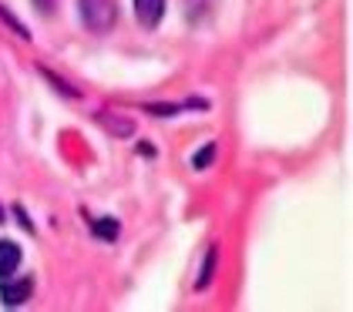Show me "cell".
Instances as JSON below:
<instances>
[{
  "label": "cell",
  "mask_w": 353,
  "mask_h": 312,
  "mask_svg": "<svg viewBox=\"0 0 353 312\" xmlns=\"http://www.w3.org/2000/svg\"><path fill=\"white\" fill-rule=\"evenodd\" d=\"M78 14L91 34H105L118 21V0H78Z\"/></svg>",
  "instance_id": "obj_1"
},
{
  "label": "cell",
  "mask_w": 353,
  "mask_h": 312,
  "mask_svg": "<svg viewBox=\"0 0 353 312\" xmlns=\"http://www.w3.org/2000/svg\"><path fill=\"white\" fill-rule=\"evenodd\" d=\"M98 125L108 131L111 138H132L135 134V121L125 118V114H118V111H101L98 114Z\"/></svg>",
  "instance_id": "obj_2"
},
{
  "label": "cell",
  "mask_w": 353,
  "mask_h": 312,
  "mask_svg": "<svg viewBox=\"0 0 353 312\" xmlns=\"http://www.w3.org/2000/svg\"><path fill=\"white\" fill-rule=\"evenodd\" d=\"M135 17L145 27H159L165 17V0H135Z\"/></svg>",
  "instance_id": "obj_3"
},
{
  "label": "cell",
  "mask_w": 353,
  "mask_h": 312,
  "mask_svg": "<svg viewBox=\"0 0 353 312\" xmlns=\"http://www.w3.org/2000/svg\"><path fill=\"white\" fill-rule=\"evenodd\" d=\"M30 279H21V282H0V295H3V302L7 306H21V302H28L30 299Z\"/></svg>",
  "instance_id": "obj_4"
},
{
  "label": "cell",
  "mask_w": 353,
  "mask_h": 312,
  "mask_svg": "<svg viewBox=\"0 0 353 312\" xmlns=\"http://www.w3.org/2000/svg\"><path fill=\"white\" fill-rule=\"evenodd\" d=\"M21 265V249L14 242H0V282H7Z\"/></svg>",
  "instance_id": "obj_5"
},
{
  "label": "cell",
  "mask_w": 353,
  "mask_h": 312,
  "mask_svg": "<svg viewBox=\"0 0 353 312\" xmlns=\"http://www.w3.org/2000/svg\"><path fill=\"white\" fill-rule=\"evenodd\" d=\"M212 161H216V145H202V148L192 155V168H195V171H205Z\"/></svg>",
  "instance_id": "obj_6"
},
{
  "label": "cell",
  "mask_w": 353,
  "mask_h": 312,
  "mask_svg": "<svg viewBox=\"0 0 353 312\" xmlns=\"http://www.w3.org/2000/svg\"><path fill=\"white\" fill-rule=\"evenodd\" d=\"M216 245H212V249H209V252H205V265H202V275H199V289H205L209 286V279H212V272H216Z\"/></svg>",
  "instance_id": "obj_7"
},
{
  "label": "cell",
  "mask_w": 353,
  "mask_h": 312,
  "mask_svg": "<svg viewBox=\"0 0 353 312\" xmlns=\"http://www.w3.org/2000/svg\"><path fill=\"white\" fill-rule=\"evenodd\" d=\"M145 111H148V114H162V118H168V114H179L182 107H179V104H148Z\"/></svg>",
  "instance_id": "obj_8"
},
{
  "label": "cell",
  "mask_w": 353,
  "mask_h": 312,
  "mask_svg": "<svg viewBox=\"0 0 353 312\" xmlns=\"http://www.w3.org/2000/svg\"><path fill=\"white\" fill-rule=\"evenodd\" d=\"M94 232L105 235V238H114V235H118V225H114V222H94Z\"/></svg>",
  "instance_id": "obj_9"
},
{
  "label": "cell",
  "mask_w": 353,
  "mask_h": 312,
  "mask_svg": "<svg viewBox=\"0 0 353 312\" xmlns=\"http://www.w3.org/2000/svg\"><path fill=\"white\" fill-rule=\"evenodd\" d=\"M30 3H34L41 14H51V10H54V0H30Z\"/></svg>",
  "instance_id": "obj_10"
},
{
  "label": "cell",
  "mask_w": 353,
  "mask_h": 312,
  "mask_svg": "<svg viewBox=\"0 0 353 312\" xmlns=\"http://www.w3.org/2000/svg\"><path fill=\"white\" fill-rule=\"evenodd\" d=\"M0 222H3V208H0Z\"/></svg>",
  "instance_id": "obj_11"
}]
</instances>
